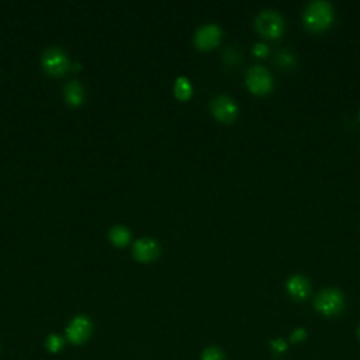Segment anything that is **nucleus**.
<instances>
[{
	"mask_svg": "<svg viewBox=\"0 0 360 360\" xmlns=\"http://www.w3.org/2000/svg\"><path fill=\"white\" fill-rule=\"evenodd\" d=\"M333 17H335L333 8L326 0H313V2L305 6L303 12V21L305 27L314 33L329 29Z\"/></svg>",
	"mask_w": 360,
	"mask_h": 360,
	"instance_id": "obj_1",
	"label": "nucleus"
},
{
	"mask_svg": "<svg viewBox=\"0 0 360 360\" xmlns=\"http://www.w3.org/2000/svg\"><path fill=\"white\" fill-rule=\"evenodd\" d=\"M255 27L258 33L266 38H277L283 34L286 27L285 17L277 10L265 9L259 12L255 18Z\"/></svg>",
	"mask_w": 360,
	"mask_h": 360,
	"instance_id": "obj_2",
	"label": "nucleus"
},
{
	"mask_svg": "<svg viewBox=\"0 0 360 360\" xmlns=\"http://www.w3.org/2000/svg\"><path fill=\"white\" fill-rule=\"evenodd\" d=\"M314 307L318 313L326 317H335L344 311L345 297L344 293L338 289H324L321 290L316 300Z\"/></svg>",
	"mask_w": 360,
	"mask_h": 360,
	"instance_id": "obj_3",
	"label": "nucleus"
},
{
	"mask_svg": "<svg viewBox=\"0 0 360 360\" xmlns=\"http://www.w3.org/2000/svg\"><path fill=\"white\" fill-rule=\"evenodd\" d=\"M41 65L44 70L51 76H64L70 69V61L65 51L58 47L47 48L41 55Z\"/></svg>",
	"mask_w": 360,
	"mask_h": 360,
	"instance_id": "obj_4",
	"label": "nucleus"
},
{
	"mask_svg": "<svg viewBox=\"0 0 360 360\" xmlns=\"http://www.w3.org/2000/svg\"><path fill=\"white\" fill-rule=\"evenodd\" d=\"M246 86L255 94H266L273 89V76L263 65H253L246 72Z\"/></svg>",
	"mask_w": 360,
	"mask_h": 360,
	"instance_id": "obj_5",
	"label": "nucleus"
},
{
	"mask_svg": "<svg viewBox=\"0 0 360 360\" xmlns=\"http://www.w3.org/2000/svg\"><path fill=\"white\" fill-rule=\"evenodd\" d=\"M210 109L213 116L218 121L225 124L233 123L238 116V105L233 97H229L227 94L216 96L210 103Z\"/></svg>",
	"mask_w": 360,
	"mask_h": 360,
	"instance_id": "obj_6",
	"label": "nucleus"
},
{
	"mask_svg": "<svg viewBox=\"0 0 360 360\" xmlns=\"http://www.w3.org/2000/svg\"><path fill=\"white\" fill-rule=\"evenodd\" d=\"M92 331L93 324L90 318H88L86 316H78L69 322L66 328V337L73 345H82L90 338Z\"/></svg>",
	"mask_w": 360,
	"mask_h": 360,
	"instance_id": "obj_7",
	"label": "nucleus"
},
{
	"mask_svg": "<svg viewBox=\"0 0 360 360\" xmlns=\"http://www.w3.org/2000/svg\"><path fill=\"white\" fill-rule=\"evenodd\" d=\"M222 38V30L214 23L204 24L194 34V45L201 51L216 48Z\"/></svg>",
	"mask_w": 360,
	"mask_h": 360,
	"instance_id": "obj_8",
	"label": "nucleus"
},
{
	"mask_svg": "<svg viewBox=\"0 0 360 360\" xmlns=\"http://www.w3.org/2000/svg\"><path fill=\"white\" fill-rule=\"evenodd\" d=\"M161 253L158 242L152 238H141L133 246V255L138 262L148 263L155 261Z\"/></svg>",
	"mask_w": 360,
	"mask_h": 360,
	"instance_id": "obj_9",
	"label": "nucleus"
},
{
	"mask_svg": "<svg viewBox=\"0 0 360 360\" xmlns=\"http://www.w3.org/2000/svg\"><path fill=\"white\" fill-rule=\"evenodd\" d=\"M286 287H287V293L290 294V297L297 301L305 300L311 293V283L303 274L290 276L287 279Z\"/></svg>",
	"mask_w": 360,
	"mask_h": 360,
	"instance_id": "obj_10",
	"label": "nucleus"
},
{
	"mask_svg": "<svg viewBox=\"0 0 360 360\" xmlns=\"http://www.w3.org/2000/svg\"><path fill=\"white\" fill-rule=\"evenodd\" d=\"M64 94H65L68 105L73 107L81 106L85 100V89L78 81L68 82L64 89Z\"/></svg>",
	"mask_w": 360,
	"mask_h": 360,
	"instance_id": "obj_11",
	"label": "nucleus"
},
{
	"mask_svg": "<svg viewBox=\"0 0 360 360\" xmlns=\"http://www.w3.org/2000/svg\"><path fill=\"white\" fill-rule=\"evenodd\" d=\"M110 241L113 242V245L118 246V248H124L131 241V233L130 229L125 228L124 225H114L110 229Z\"/></svg>",
	"mask_w": 360,
	"mask_h": 360,
	"instance_id": "obj_12",
	"label": "nucleus"
},
{
	"mask_svg": "<svg viewBox=\"0 0 360 360\" xmlns=\"http://www.w3.org/2000/svg\"><path fill=\"white\" fill-rule=\"evenodd\" d=\"M193 88L186 76H180L175 82V96L179 100H189L192 97Z\"/></svg>",
	"mask_w": 360,
	"mask_h": 360,
	"instance_id": "obj_13",
	"label": "nucleus"
},
{
	"mask_svg": "<svg viewBox=\"0 0 360 360\" xmlns=\"http://www.w3.org/2000/svg\"><path fill=\"white\" fill-rule=\"evenodd\" d=\"M45 346H47V350L51 352V353H58L62 350L64 348V339L57 335V333H53V335H49L45 341Z\"/></svg>",
	"mask_w": 360,
	"mask_h": 360,
	"instance_id": "obj_14",
	"label": "nucleus"
},
{
	"mask_svg": "<svg viewBox=\"0 0 360 360\" xmlns=\"http://www.w3.org/2000/svg\"><path fill=\"white\" fill-rule=\"evenodd\" d=\"M224 353L220 348L217 346H210L207 349H204L203 355H201V359L203 360H224Z\"/></svg>",
	"mask_w": 360,
	"mask_h": 360,
	"instance_id": "obj_15",
	"label": "nucleus"
},
{
	"mask_svg": "<svg viewBox=\"0 0 360 360\" xmlns=\"http://www.w3.org/2000/svg\"><path fill=\"white\" fill-rule=\"evenodd\" d=\"M253 54L255 55H258V57H266L269 54V47L263 42H258V44H255L253 47Z\"/></svg>",
	"mask_w": 360,
	"mask_h": 360,
	"instance_id": "obj_16",
	"label": "nucleus"
},
{
	"mask_svg": "<svg viewBox=\"0 0 360 360\" xmlns=\"http://www.w3.org/2000/svg\"><path fill=\"white\" fill-rule=\"evenodd\" d=\"M305 335H307L305 331L300 328V329H297V331H294V332H293V335H292V341H293V342H300V341H303V339L305 338Z\"/></svg>",
	"mask_w": 360,
	"mask_h": 360,
	"instance_id": "obj_17",
	"label": "nucleus"
},
{
	"mask_svg": "<svg viewBox=\"0 0 360 360\" xmlns=\"http://www.w3.org/2000/svg\"><path fill=\"white\" fill-rule=\"evenodd\" d=\"M272 346H273V349H281V350L286 349V344L283 341H276L272 344Z\"/></svg>",
	"mask_w": 360,
	"mask_h": 360,
	"instance_id": "obj_18",
	"label": "nucleus"
},
{
	"mask_svg": "<svg viewBox=\"0 0 360 360\" xmlns=\"http://www.w3.org/2000/svg\"><path fill=\"white\" fill-rule=\"evenodd\" d=\"M357 335H359V339H360V325H359V329H357Z\"/></svg>",
	"mask_w": 360,
	"mask_h": 360,
	"instance_id": "obj_19",
	"label": "nucleus"
},
{
	"mask_svg": "<svg viewBox=\"0 0 360 360\" xmlns=\"http://www.w3.org/2000/svg\"><path fill=\"white\" fill-rule=\"evenodd\" d=\"M359 118H360V113H359Z\"/></svg>",
	"mask_w": 360,
	"mask_h": 360,
	"instance_id": "obj_20",
	"label": "nucleus"
}]
</instances>
